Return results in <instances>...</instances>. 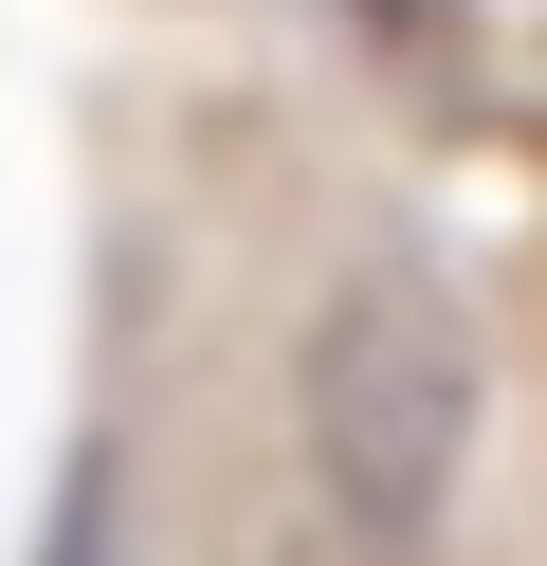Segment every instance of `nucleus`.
<instances>
[{
	"label": "nucleus",
	"mask_w": 547,
	"mask_h": 566,
	"mask_svg": "<svg viewBox=\"0 0 547 566\" xmlns=\"http://www.w3.org/2000/svg\"><path fill=\"white\" fill-rule=\"evenodd\" d=\"M292 402H311V475L347 493V530L383 566H420L438 512H456V457H474V329H456V293L420 256H365L311 311Z\"/></svg>",
	"instance_id": "nucleus-1"
}]
</instances>
